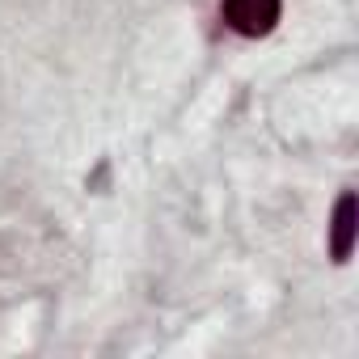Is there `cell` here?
<instances>
[{"label":"cell","mask_w":359,"mask_h":359,"mask_svg":"<svg viewBox=\"0 0 359 359\" xmlns=\"http://www.w3.org/2000/svg\"><path fill=\"white\" fill-rule=\"evenodd\" d=\"M279 13H283V0H224L220 5L224 26L241 39H266L279 26Z\"/></svg>","instance_id":"cell-1"},{"label":"cell","mask_w":359,"mask_h":359,"mask_svg":"<svg viewBox=\"0 0 359 359\" xmlns=\"http://www.w3.org/2000/svg\"><path fill=\"white\" fill-rule=\"evenodd\" d=\"M351 250H355V191H342L330 220V254L334 262H346Z\"/></svg>","instance_id":"cell-2"}]
</instances>
